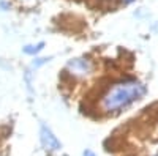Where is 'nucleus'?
I'll return each instance as SVG.
<instances>
[{
  "mask_svg": "<svg viewBox=\"0 0 158 156\" xmlns=\"http://www.w3.org/2000/svg\"><path fill=\"white\" fill-rule=\"evenodd\" d=\"M40 137H41V144L46 150L49 151H56L62 147L60 140L52 134V131L46 126V125H41V128H40Z\"/></svg>",
  "mask_w": 158,
  "mask_h": 156,
  "instance_id": "2",
  "label": "nucleus"
},
{
  "mask_svg": "<svg viewBox=\"0 0 158 156\" xmlns=\"http://www.w3.org/2000/svg\"><path fill=\"white\" fill-rule=\"evenodd\" d=\"M43 46H44L43 43H38L36 46H25L24 52H25V54H36V52H40L43 49Z\"/></svg>",
  "mask_w": 158,
  "mask_h": 156,
  "instance_id": "4",
  "label": "nucleus"
},
{
  "mask_svg": "<svg viewBox=\"0 0 158 156\" xmlns=\"http://www.w3.org/2000/svg\"><path fill=\"white\" fill-rule=\"evenodd\" d=\"M84 156H95V153L90 151V150H85V151H84Z\"/></svg>",
  "mask_w": 158,
  "mask_h": 156,
  "instance_id": "5",
  "label": "nucleus"
},
{
  "mask_svg": "<svg viewBox=\"0 0 158 156\" xmlns=\"http://www.w3.org/2000/svg\"><path fill=\"white\" fill-rule=\"evenodd\" d=\"M67 66H68V70H70L73 74H76V76H85V74H89L90 70H92L90 62L85 60V58H74V60H70Z\"/></svg>",
  "mask_w": 158,
  "mask_h": 156,
  "instance_id": "3",
  "label": "nucleus"
},
{
  "mask_svg": "<svg viewBox=\"0 0 158 156\" xmlns=\"http://www.w3.org/2000/svg\"><path fill=\"white\" fill-rule=\"evenodd\" d=\"M131 2V0H123V3H130Z\"/></svg>",
  "mask_w": 158,
  "mask_h": 156,
  "instance_id": "6",
  "label": "nucleus"
},
{
  "mask_svg": "<svg viewBox=\"0 0 158 156\" xmlns=\"http://www.w3.org/2000/svg\"><path fill=\"white\" fill-rule=\"evenodd\" d=\"M146 92V87L142 84L136 82V81H125L114 85L109 92L104 95L103 101H101V107L104 110H118L125 106H128L130 102L136 101L138 98H141Z\"/></svg>",
  "mask_w": 158,
  "mask_h": 156,
  "instance_id": "1",
  "label": "nucleus"
}]
</instances>
